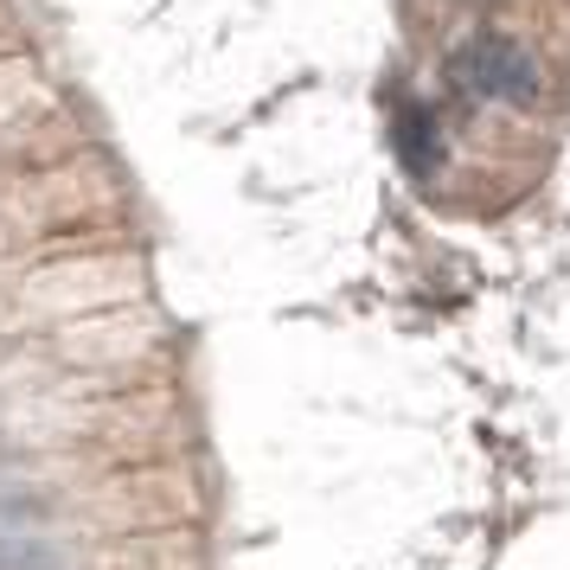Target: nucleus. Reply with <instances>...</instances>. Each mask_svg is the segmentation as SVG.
Here are the masks:
<instances>
[{"instance_id": "nucleus-1", "label": "nucleus", "mask_w": 570, "mask_h": 570, "mask_svg": "<svg viewBox=\"0 0 570 570\" xmlns=\"http://www.w3.org/2000/svg\"><path fill=\"white\" fill-rule=\"evenodd\" d=\"M455 78L474 97H493V104H539V65H532V52H519L513 39H474L455 65Z\"/></svg>"}, {"instance_id": "nucleus-2", "label": "nucleus", "mask_w": 570, "mask_h": 570, "mask_svg": "<svg viewBox=\"0 0 570 570\" xmlns=\"http://www.w3.org/2000/svg\"><path fill=\"white\" fill-rule=\"evenodd\" d=\"M397 155H404V167H411V174H436L442 129H436V116H430L423 104H411L404 116H397Z\"/></svg>"}, {"instance_id": "nucleus-3", "label": "nucleus", "mask_w": 570, "mask_h": 570, "mask_svg": "<svg viewBox=\"0 0 570 570\" xmlns=\"http://www.w3.org/2000/svg\"><path fill=\"white\" fill-rule=\"evenodd\" d=\"M13 570H27V564H13Z\"/></svg>"}]
</instances>
